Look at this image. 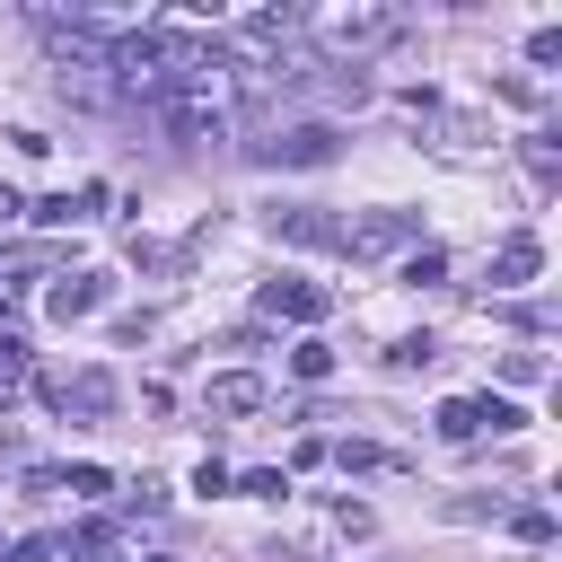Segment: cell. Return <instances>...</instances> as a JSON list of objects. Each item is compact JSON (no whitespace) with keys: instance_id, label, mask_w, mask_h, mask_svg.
Here are the masks:
<instances>
[{"instance_id":"cell-2","label":"cell","mask_w":562,"mask_h":562,"mask_svg":"<svg viewBox=\"0 0 562 562\" xmlns=\"http://www.w3.org/2000/svg\"><path fill=\"white\" fill-rule=\"evenodd\" d=\"M255 158H263V167H334V158H342V132H334V123H290V132L255 140Z\"/></svg>"},{"instance_id":"cell-1","label":"cell","mask_w":562,"mask_h":562,"mask_svg":"<svg viewBox=\"0 0 562 562\" xmlns=\"http://www.w3.org/2000/svg\"><path fill=\"white\" fill-rule=\"evenodd\" d=\"M299 26H307V44H316L334 70H342V61L360 70L369 53H386V44L404 35V9H386V0H342V9H316V18H299Z\"/></svg>"},{"instance_id":"cell-3","label":"cell","mask_w":562,"mask_h":562,"mask_svg":"<svg viewBox=\"0 0 562 562\" xmlns=\"http://www.w3.org/2000/svg\"><path fill=\"white\" fill-rule=\"evenodd\" d=\"M413 211H360V220H334V246L342 255H395V246H413Z\"/></svg>"},{"instance_id":"cell-16","label":"cell","mask_w":562,"mask_h":562,"mask_svg":"<svg viewBox=\"0 0 562 562\" xmlns=\"http://www.w3.org/2000/svg\"><path fill=\"white\" fill-rule=\"evenodd\" d=\"M509 527H518V536H527V544H553V509H518V518H509Z\"/></svg>"},{"instance_id":"cell-6","label":"cell","mask_w":562,"mask_h":562,"mask_svg":"<svg viewBox=\"0 0 562 562\" xmlns=\"http://www.w3.org/2000/svg\"><path fill=\"white\" fill-rule=\"evenodd\" d=\"M299 35V9H246L228 35H220V53H272V44H290Z\"/></svg>"},{"instance_id":"cell-15","label":"cell","mask_w":562,"mask_h":562,"mask_svg":"<svg viewBox=\"0 0 562 562\" xmlns=\"http://www.w3.org/2000/svg\"><path fill=\"white\" fill-rule=\"evenodd\" d=\"M334 457H342V465H351V474H378V465H386V448H369V439H342V448H334Z\"/></svg>"},{"instance_id":"cell-20","label":"cell","mask_w":562,"mask_h":562,"mask_svg":"<svg viewBox=\"0 0 562 562\" xmlns=\"http://www.w3.org/2000/svg\"><path fill=\"white\" fill-rule=\"evenodd\" d=\"M18 211H26V202H18V193H9V184H0V228H9V220H18Z\"/></svg>"},{"instance_id":"cell-17","label":"cell","mask_w":562,"mask_h":562,"mask_svg":"<svg viewBox=\"0 0 562 562\" xmlns=\"http://www.w3.org/2000/svg\"><path fill=\"white\" fill-rule=\"evenodd\" d=\"M527 167H536V184H553V167H562V158H553V140H544V132L527 140Z\"/></svg>"},{"instance_id":"cell-7","label":"cell","mask_w":562,"mask_h":562,"mask_svg":"<svg viewBox=\"0 0 562 562\" xmlns=\"http://www.w3.org/2000/svg\"><path fill=\"white\" fill-rule=\"evenodd\" d=\"M44 395H53L61 413H88V422H97V413H114V378H105V369H79V378H44Z\"/></svg>"},{"instance_id":"cell-12","label":"cell","mask_w":562,"mask_h":562,"mask_svg":"<svg viewBox=\"0 0 562 562\" xmlns=\"http://www.w3.org/2000/svg\"><path fill=\"white\" fill-rule=\"evenodd\" d=\"M105 307V272H70V281H53V316L70 325V316H97Z\"/></svg>"},{"instance_id":"cell-10","label":"cell","mask_w":562,"mask_h":562,"mask_svg":"<svg viewBox=\"0 0 562 562\" xmlns=\"http://www.w3.org/2000/svg\"><path fill=\"white\" fill-rule=\"evenodd\" d=\"M272 237L281 246H334V220L316 202H290V211H272Z\"/></svg>"},{"instance_id":"cell-11","label":"cell","mask_w":562,"mask_h":562,"mask_svg":"<svg viewBox=\"0 0 562 562\" xmlns=\"http://www.w3.org/2000/svg\"><path fill=\"white\" fill-rule=\"evenodd\" d=\"M211 413H220V422H246V413H263V378H246V369L211 378Z\"/></svg>"},{"instance_id":"cell-8","label":"cell","mask_w":562,"mask_h":562,"mask_svg":"<svg viewBox=\"0 0 562 562\" xmlns=\"http://www.w3.org/2000/svg\"><path fill=\"white\" fill-rule=\"evenodd\" d=\"M536 263H544V246H536L527 228H509V237L492 246V290H518V281H536Z\"/></svg>"},{"instance_id":"cell-19","label":"cell","mask_w":562,"mask_h":562,"mask_svg":"<svg viewBox=\"0 0 562 562\" xmlns=\"http://www.w3.org/2000/svg\"><path fill=\"white\" fill-rule=\"evenodd\" d=\"M237 492H255V501H281V492H290V483H281V474H272V465H255V474H246V483H237Z\"/></svg>"},{"instance_id":"cell-14","label":"cell","mask_w":562,"mask_h":562,"mask_svg":"<svg viewBox=\"0 0 562 562\" xmlns=\"http://www.w3.org/2000/svg\"><path fill=\"white\" fill-rule=\"evenodd\" d=\"M290 369H299L307 386H325V378H334V351H325V342H299V351H290Z\"/></svg>"},{"instance_id":"cell-13","label":"cell","mask_w":562,"mask_h":562,"mask_svg":"<svg viewBox=\"0 0 562 562\" xmlns=\"http://www.w3.org/2000/svg\"><path fill=\"white\" fill-rule=\"evenodd\" d=\"M439 360V342L430 334H404V342H386V369H430Z\"/></svg>"},{"instance_id":"cell-18","label":"cell","mask_w":562,"mask_h":562,"mask_svg":"<svg viewBox=\"0 0 562 562\" xmlns=\"http://www.w3.org/2000/svg\"><path fill=\"white\" fill-rule=\"evenodd\" d=\"M439 272H448V255H439V246H422V255L404 263V281H439Z\"/></svg>"},{"instance_id":"cell-5","label":"cell","mask_w":562,"mask_h":562,"mask_svg":"<svg viewBox=\"0 0 562 562\" xmlns=\"http://www.w3.org/2000/svg\"><path fill=\"white\" fill-rule=\"evenodd\" d=\"M483 430H518L509 395H448L439 404V439H483Z\"/></svg>"},{"instance_id":"cell-4","label":"cell","mask_w":562,"mask_h":562,"mask_svg":"<svg viewBox=\"0 0 562 562\" xmlns=\"http://www.w3.org/2000/svg\"><path fill=\"white\" fill-rule=\"evenodd\" d=\"M167 132L184 149H211V140H228V105L211 88H184V97H167Z\"/></svg>"},{"instance_id":"cell-9","label":"cell","mask_w":562,"mask_h":562,"mask_svg":"<svg viewBox=\"0 0 562 562\" xmlns=\"http://www.w3.org/2000/svg\"><path fill=\"white\" fill-rule=\"evenodd\" d=\"M334 307V290H316V281H272L263 290V316H290V325H316Z\"/></svg>"},{"instance_id":"cell-21","label":"cell","mask_w":562,"mask_h":562,"mask_svg":"<svg viewBox=\"0 0 562 562\" xmlns=\"http://www.w3.org/2000/svg\"><path fill=\"white\" fill-rule=\"evenodd\" d=\"M0 395H9V369H0Z\"/></svg>"}]
</instances>
